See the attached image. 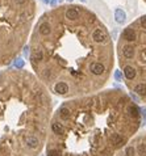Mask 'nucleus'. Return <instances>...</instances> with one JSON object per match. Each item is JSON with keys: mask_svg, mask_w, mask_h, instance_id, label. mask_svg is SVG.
<instances>
[{"mask_svg": "<svg viewBox=\"0 0 146 156\" xmlns=\"http://www.w3.org/2000/svg\"><path fill=\"white\" fill-rule=\"evenodd\" d=\"M34 68L54 62L70 79L103 85L113 64V44L107 26L83 5H61L45 12L30 34Z\"/></svg>", "mask_w": 146, "mask_h": 156, "instance_id": "1", "label": "nucleus"}, {"mask_svg": "<svg viewBox=\"0 0 146 156\" xmlns=\"http://www.w3.org/2000/svg\"><path fill=\"white\" fill-rule=\"evenodd\" d=\"M117 51L126 83L136 96L146 101V15L122 30Z\"/></svg>", "mask_w": 146, "mask_h": 156, "instance_id": "2", "label": "nucleus"}, {"mask_svg": "<svg viewBox=\"0 0 146 156\" xmlns=\"http://www.w3.org/2000/svg\"><path fill=\"white\" fill-rule=\"evenodd\" d=\"M34 17V0H0V59L4 63L22 49Z\"/></svg>", "mask_w": 146, "mask_h": 156, "instance_id": "3", "label": "nucleus"}, {"mask_svg": "<svg viewBox=\"0 0 146 156\" xmlns=\"http://www.w3.org/2000/svg\"><path fill=\"white\" fill-rule=\"evenodd\" d=\"M25 143L29 148H37L38 144H40V141H38L37 137H34V135H28L26 139H25Z\"/></svg>", "mask_w": 146, "mask_h": 156, "instance_id": "4", "label": "nucleus"}, {"mask_svg": "<svg viewBox=\"0 0 146 156\" xmlns=\"http://www.w3.org/2000/svg\"><path fill=\"white\" fill-rule=\"evenodd\" d=\"M115 19H116V21H117L118 24H122V22H125L126 15H125V12L121 9V8H117V9L115 11Z\"/></svg>", "mask_w": 146, "mask_h": 156, "instance_id": "5", "label": "nucleus"}, {"mask_svg": "<svg viewBox=\"0 0 146 156\" xmlns=\"http://www.w3.org/2000/svg\"><path fill=\"white\" fill-rule=\"evenodd\" d=\"M124 155L125 156H136L137 155V150H136V146H128L124 151Z\"/></svg>", "mask_w": 146, "mask_h": 156, "instance_id": "6", "label": "nucleus"}, {"mask_svg": "<svg viewBox=\"0 0 146 156\" xmlns=\"http://www.w3.org/2000/svg\"><path fill=\"white\" fill-rule=\"evenodd\" d=\"M47 156H62V153H61V151L59 150H49L47 151Z\"/></svg>", "mask_w": 146, "mask_h": 156, "instance_id": "7", "label": "nucleus"}, {"mask_svg": "<svg viewBox=\"0 0 146 156\" xmlns=\"http://www.w3.org/2000/svg\"><path fill=\"white\" fill-rule=\"evenodd\" d=\"M24 64H25V62L21 59V58H19V59L15 60V67H16V68H22Z\"/></svg>", "mask_w": 146, "mask_h": 156, "instance_id": "8", "label": "nucleus"}, {"mask_svg": "<svg viewBox=\"0 0 146 156\" xmlns=\"http://www.w3.org/2000/svg\"><path fill=\"white\" fill-rule=\"evenodd\" d=\"M122 75H124V74H122V71H116L115 72V79L117 81H122Z\"/></svg>", "mask_w": 146, "mask_h": 156, "instance_id": "9", "label": "nucleus"}, {"mask_svg": "<svg viewBox=\"0 0 146 156\" xmlns=\"http://www.w3.org/2000/svg\"><path fill=\"white\" fill-rule=\"evenodd\" d=\"M49 1H50V0H45V3H46V4H47V3H49Z\"/></svg>", "mask_w": 146, "mask_h": 156, "instance_id": "10", "label": "nucleus"}, {"mask_svg": "<svg viewBox=\"0 0 146 156\" xmlns=\"http://www.w3.org/2000/svg\"><path fill=\"white\" fill-rule=\"evenodd\" d=\"M68 1H72V0H68Z\"/></svg>", "mask_w": 146, "mask_h": 156, "instance_id": "11", "label": "nucleus"}, {"mask_svg": "<svg viewBox=\"0 0 146 156\" xmlns=\"http://www.w3.org/2000/svg\"><path fill=\"white\" fill-rule=\"evenodd\" d=\"M143 1H145V3H146V0H143Z\"/></svg>", "mask_w": 146, "mask_h": 156, "instance_id": "12", "label": "nucleus"}, {"mask_svg": "<svg viewBox=\"0 0 146 156\" xmlns=\"http://www.w3.org/2000/svg\"><path fill=\"white\" fill-rule=\"evenodd\" d=\"M82 1H84V0H82Z\"/></svg>", "mask_w": 146, "mask_h": 156, "instance_id": "13", "label": "nucleus"}]
</instances>
